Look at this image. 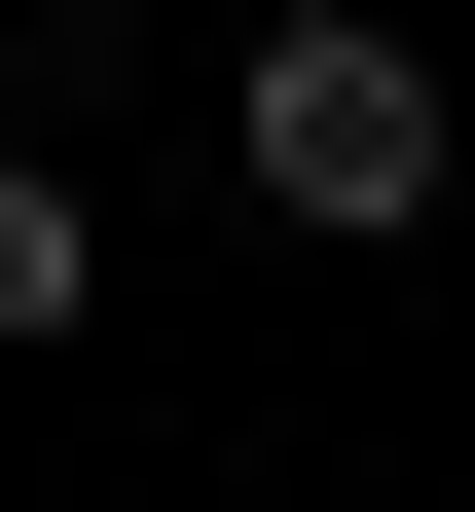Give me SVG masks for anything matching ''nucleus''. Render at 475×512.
<instances>
[{"mask_svg":"<svg viewBox=\"0 0 475 512\" xmlns=\"http://www.w3.org/2000/svg\"><path fill=\"white\" fill-rule=\"evenodd\" d=\"M74 293H110V256H74V183L0 147V330H74Z\"/></svg>","mask_w":475,"mask_h":512,"instance_id":"2","label":"nucleus"},{"mask_svg":"<svg viewBox=\"0 0 475 512\" xmlns=\"http://www.w3.org/2000/svg\"><path fill=\"white\" fill-rule=\"evenodd\" d=\"M439 147H475V110L402 74V0H293V37H256V220L366 256V220H439Z\"/></svg>","mask_w":475,"mask_h":512,"instance_id":"1","label":"nucleus"}]
</instances>
